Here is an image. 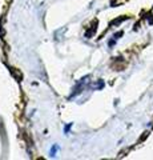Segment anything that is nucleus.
Listing matches in <instances>:
<instances>
[{
    "instance_id": "1",
    "label": "nucleus",
    "mask_w": 153,
    "mask_h": 160,
    "mask_svg": "<svg viewBox=\"0 0 153 160\" xmlns=\"http://www.w3.org/2000/svg\"><path fill=\"white\" fill-rule=\"evenodd\" d=\"M57 150H59V146H57V144H55V146H52L51 151H49L51 156H56V152H57Z\"/></svg>"
}]
</instances>
